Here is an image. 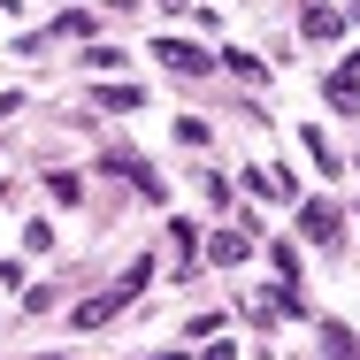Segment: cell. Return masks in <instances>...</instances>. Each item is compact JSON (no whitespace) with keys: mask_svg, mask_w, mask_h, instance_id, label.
Instances as JSON below:
<instances>
[{"mask_svg":"<svg viewBox=\"0 0 360 360\" xmlns=\"http://www.w3.org/2000/svg\"><path fill=\"white\" fill-rule=\"evenodd\" d=\"M108 169H115V176H131V184L146 192V200H161V176H153L146 161H131V153H123V161H108Z\"/></svg>","mask_w":360,"mask_h":360,"instance_id":"5b68a950","label":"cell"},{"mask_svg":"<svg viewBox=\"0 0 360 360\" xmlns=\"http://www.w3.org/2000/svg\"><path fill=\"white\" fill-rule=\"evenodd\" d=\"M153 54H161V62H169V70H184V77H207V54H200V46H192V39H161V46H153Z\"/></svg>","mask_w":360,"mask_h":360,"instance_id":"7a4b0ae2","label":"cell"},{"mask_svg":"<svg viewBox=\"0 0 360 360\" xmlns=\"http://www.w3.org/2000/svg\"><path fill=\"white\" fill-rule=\"evenodd\" d=\"M115 314H123V299H115V291H100V299H84V307H77L70 322H77V330H108Z\"/></svg>","mask_w":360,"mask_h":360,"instance_id":"3957f363","label":"cell"},{"mask_svg":"<svg viewBox=\"0 0 360 360\" xmlns=\"http://www.w3.org/2000/svg\"><path fill=\"white\" fill-rule=\"evenodd\" d=\"M253 192H261V200H291V176L284 169H253Z\"/></svg>","mask_w":360,"mask_h":360,"instance_id":"9c48e42d","label":"cell"},{"mask_svg":"<svg viewBox=\"0 0 360 360\" xmlns=\"http://www.w3.org/2000/svg\"><path fill=\"white\" fill-rule=\"evenodd\" d=\"M253 253V222H238V230H215V245H207V261H222V269H238Z\"/></svg>","mask_w":360,"mask_h":360,"instance_id":"6da1fadb","label":"cell"},{"mask_svg":"<svg viewBox=\"0 0 360 360\" xmlns=\"http://www.w3.org/2000/svg\"><path fill=\"white\" fill-rule=\"evenodd\" d=\"M299 23H307V39H338V8H307Z\"/></svg>","mask_w":360,"mask_h":360,"instance_id":"30bf717a","label":"cell"},{"mask_svg":"<svg viewBox=\"0 0 360 360\" xmlns=\"http://www.w3.org/2000/svg\"><path fill=\"white\" fill-rule=\"evenodd\" d=\"M330 100H338V108H360V54H353V70L330 77Z\"/></svg>","mask_w":360,"mask_h":360,"instance_id":"ba28073f","label":"cell"},{"mask_svg":"<svg viewBox=\"0 0 360 360\" xmlns=\"http://www.w3.org/2000/svg\"><path fill=\"white\" fill-rule=\"evenodd\" d=\"M299 230L330 245V238H338V207H330V200H307V207H299Z\"/></svg>","mask_w":360,"mask_h":360,"instance_id":"277c9868","label":"cell"},{"mask_svg":"<svg viewBox=\"0 0 360 360\" xmlns=\"http://www.w3.org/2000/svg\"><path fill=\"white\" fill-rule=\"evenodd\" d=\"M322 345H330V360H360V338L345 322H322Z\"/></svg>","mask_w":360,"mask_h":360,"instance_id":"8992f818","label":"cell"},{"mask_svg":"<svg viewBox=\"0 0 360 360\" xmlns=\"http://www.w3.org/2000/svg\"><path fill=\"white\" fill-rule=\"evenodd\" d=\"M46 360H54V353H46Z\"/></svg>","mask_w":360,"mask_h":360,"instance_id":"8fae6325","label":"cell"},{"mask_svg":"<svg viewBox=\"0 0 360 360\" xmlns=\"http://www.w3.org/2000/svg\"><path fill=\"white\" fill-rule=\"evenodd\" d=\"M146 276H153V261H146V253H139V261H131V269H123V284H108V291H115V299H123V307H131V299H139V291H146Z\"/></svg>","mask_w":360,"mask_h":360,"instance_id":"52a82bcc","label":"cell"}]
</instances>
